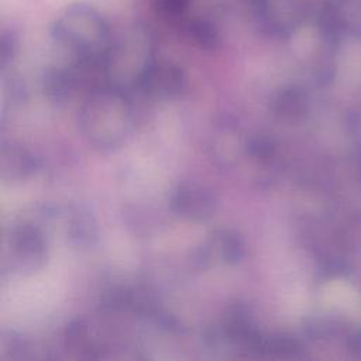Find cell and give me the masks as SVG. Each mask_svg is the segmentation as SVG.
<instances>
[{"instance_id": "9", "label": "cell", "mask_w": 361, "mask_h": 361, "mask_svg": "<svg viewBox=\"0 0 361 361\" xmlns=\"http://www.w3.org/2000/svg\"><path fill=\"white\" fill-rule=\"evenodd\" d=\"M42 89L47 99L55 104H65L75 92L73 78L61 69L48 71L42 79Z\"/></svg>"}, {"instance_id": "5", "label": "cell", "mask_w": 361, "mask_h": 361, "mask_svg": "<svg viewBox=\"0 0 361 361\" xmlns=\"http://www.w3.org/2000/svg\"><path fill=\"white\" fill-rule=\"evenodd\" d=\"M140 87L154 99L171 100L178 97L185 89V76L182 71L173 65L151 63Z\"/></svg>"}, {"instance_id": "10", "label": "cell", "mask_w": 361, "mask_h": 361, "mask_svg": "<svg viewBox=\"0 0 361 361\" xmlns=\"http://www.w3.org/2000/svg\"><path fill=\"white\" fill-rule=\"evenodd\" d=\"M272 110L282 118H292L303 111V97L292 90L282 92L274 99Z\"/></svg>"}, {"instance_id": "1", "label": "cell", "mask_w": 361, "mask_h": 361, "mask_svg": "<svg viewBox=\"0 0 361 361\" xmlns=\"http://www.w3.org/2000/svg\"><path fill=\"white\" fill-rule=\"evenodd\" d=\"M79 127L85 138L102 152L121 148L134 127V116L126 92L107 86L93 90L79 110Z\"/></svg>"}, {"instance_id": "7", "label": "cell", "mask_w": 361, "mask_h": 361, "mask_svg": "<svg viewBox=\"0 0 361 361\" xmlns=\"http://www.w3.org/2000/svg\"><path fill=\"white\" fill-rule=\"evenodd\" d=\"M65 233L76 247H89L97 237V227L93 216L83 207L72 206L65 213Z\"/></svg>"}, {"instance_id": "2", "label": "cell", "mask_w": 361, "mask_h": 361, "mask_svg": "<svg viewBox=\"0 0 361 361\" xmlns=\"http://www.w3.org/2000/svg\"><path fill=\"white\" fill-rule=\"evenodd\" d=\"M47 258V238L38 226L21 221L7 230L1 252L3 271L17 275H31L45 265Z\"/></svg>"}, {"instance_id": "6", "label": "cell", "mask_w": 361, "mask_h": 361, "mask_svg": "<svg viewBox=\"0 0 361 361\" xmlns=\"http://www.w3.org/2000/svg\"><path fill=\"white\" fill-rule=\"evenodd\" d=\"M37 168V159L24 147L14 142L1 145L0 176L4 182H21L30 178Z\"/></svg>"}, {"instance_id": "3", "label": "cell", "mask_w": 361, "mask_h": 361, "mask_svg": "<svg viewBox=\"0 0 361 361\" xmlns=\"http://www.w3.org/2000/svg\"><path fill=\"white\" fill-rule=\"evenodd\" d=\"M171 210L190 221H204L213 217L217 209V197L214 192L196 182L179 183L169 197Z\"/></svg>"}, {"instance_id": "8", "label": "cell", "mask_w": 361, "mask_h": 361, "mask_svg": "<svg viewBox=\"0 0 361 361\" xmlns=\"http://www.w3.org/2000/svg\"><path fill=\"white\" fill-rule=\"evenodd\" d=\"M247 147V142H241L237 127L223 126L220 127L213 137L210 149L213 151L214 161L220 166H231L235 164L243 148Z\"/></svg>"}, {"instance_id": "4", "label": "cell", "mask_w": 361, "mask_h": 361, "mask_svg": "<svg viewBox=\"0 0 361 361\" xmlns=\"http://www.w3.org/2000/svg\"><path fill=\"white\" fill-rule=\"evenodd\" d=\"M245 254L243 237L231 228H219L212 231L199 250L197 259L203 267L234 265Z\"/></svg>"}]
</instances>
